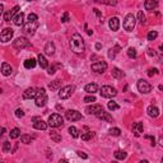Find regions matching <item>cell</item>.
Masks as SVG:
<instances>
[{
  "label": "cell",
  "instance_id": "obj_1",
  "mask_svg": "<svg viewBox=\"0 0 163 163\" xmlns=\"http://www.w3.org/2000/svg\"><path fill=\"white\" fill-rule=\"evenodd\" d=\"M70 49H72L73 52L75 54H83L85 50V45L84 41H83L82 36L79 33H74L72 36V40H70Z\"/></svg>",
  "mask_w": 163,
  "mask_h": 163
},
{
  "label": "cell",
  "instance_id": "obj_2",
  "mask_svg": "<svg viewBox=\"0 0 163 163\" xmlns=\"http://www.w3.org/2000/svg\"><path fill=\"white\" fill-rule=\"evenodd\" d=\"M34 102H36L37 107H43L47 102V94L46 91L43 88H40V89L36 91V96H34Z\"/></svg>",
  "mask_w": 163,
  "mask_h": 163
},
{
  "label": "cell",
  "instance_id": "obj_3",
  "mask_svg": "<svg viewBox=\"0 0 163 163\" xmlns=\"http://www.w3.org/2000/svg\"><path fill=\"white\" fill-rule=\"evenodd\" d=\"M63 124H64V118L59 114H52L49 117V121H47V125L51 127H60L63 126Z\"/></svg>",
  "mask_w": 163,
  "mask_h": 163
},
{
  "label": "cell",
  "instance_id": "obj_4",
  "mask_svg": "<svg viewBox=\"0 0 163 163\" xmlns=\"http://www.w3.org/2000/svg\"><path fill=\"white\" fill-rule=\"evenodd\" d=\"M99 93L103 98H112V97H115L117 94V91L114 87H111V85H103L101 88Z\"/></svg>",
  "mask_w": 163,
  "mask_h": 163
},
{
  "label": "cell",
  "instance_id": "obj_5",
  "mask_svg": "<svg viewBox=\"0 0 163 163\" xmlns=\"http://www.w3.org/2000/svg\"><path fill=\"white\" fill-rule=\"evenodd\" d=\"M135 23H136V20H135V17L133 16V14H127V16L125 17V20H124V29L127 32H131L133 29L135 28Z\"/></svg>",
  "mask_w": 163,
  "mask_h": 163
},
{
  "label": "cell",
  "instance_id": "obj_6",
  "mask_svg": "<svg viewBox=\"0 0 163 163\" xmlns=\"http://www.w3.org/2000/svg\"><path fill=\"white\" fill-rule=\"evenodd\" d=\"M74 91H75V87H74V85H66V87H64L60 89V92H59V97H60L61 99H68L69 97H72Z\"/></svg>",
  "mask_w": 163,
  "mask_h": 163
},
{
  "label": "cell",
  "instance_id": "obj_7",
  "mask_svg": "<svg viewBox=\"0 0 163 163\" xmlns=\"http://www.w3.org/2000/svg\"><path fill=\"white\" fill-rule=\"evenodd\" d=\"M28 45H29V41L26 37H18L13 41V47L16 50H19V51L26 49V47H28Z\"/></svg>",
  "mask_w": 163,
  "mask_h": 163
},
{
  "label": "cell",
  "instance_id": "obj_8",
  "mask_svg": "<svg viewBox=\"0 0 163 163\" xmlns=\"http://www.w3.org/2000/svg\"><path fill=\"white\" fill-rule=\"evenodd\" d=\"M14 34V31L11 28H4L1 31V33H0V41L1 42H9V41L11 40V37H13Z\"/></svg>",
  "mask_w": 163,
  "mask_h": 163
},
{
  "label": "cell",
  "instance_id": "obj_9",
  "mask_svg": "<svg viewBox=\"0 0 163 163\" xmlns=\"http://www.w3.org/2000/svg\"><path fill=\"white\" fill-rule=\"evenodd\" d=\"M65 117L69 121H78V120H82V114L75 111V110H68L65 112Z\"/></svg>",
  "mask_w": 163,
  "mask_h": 163
},
{
  "label": "cell",
  "instance_id": "obj_10",
  "mask_svg": "<svg viewBox=\"0 0 163 163\" xmlns=\"http://www.w3.org/2000/svg\"><path fill=\"white\" fill-rule=\"evenodd\" d=\"M106 69H107V64H106L105 61H97V63L92 64V70H93L94 73L102 74L106 72Z\"/></svg>",
  "mask_w": 163,
  "mask_h": 163
},
{
  "label": "cell",
  "instance_id": "obj_11",
  "mask_svg": "<svg viewBox=\"0 0 163 163\" xmlns=\"http://www.w3.org/2000/svg\"><path fill=\"white\" fill-rule=\"evenodd\" d=\"M136 87H138L139 92H141V93H149V92L152 91V85H150L148 82L143 80V79H140V80L138 82Z\"/></svg>",
  "mask_w": 163,
  "mask_h": 163
},
{
  "label": "cell",
  "instance_id": "obj_12",
  "mask_svg": "<svg viewBox=\"0 0 163 163\" xmlns=\"http://www.w3.org/2000/svg\"><path fill=\"white\" fill-rule=\"evenodd\" d=\"M32 122H33V127L34 129H37V130H46L47 129V124L41 117L34 116L33 118H32Z\"/></svg>",
  "mask_w": 163,
  "mask_h": 163
},
{
  "label": "cell",
  "instance_id": "obj_13",
  "mask_svg": "<svg viewBox=\"0 0 163 163\" xmlns=\"http://www.w3.org/2000/svg\"><path fill=\"white\" fill-rule=\"evenodd\" d=\"M38 28V22L37 20H34V22H28L27 24L24 26V32L28 34H34V32H36V29Z\"/></svg>",
  "mask_w": 163,
  "mask_h": 163
},
{
  "label": "cell",
  "instance_id": "obj_14",
  "mask_svg": "<svg viewBox=\"0 0 163 163\" xmlns=\"http://www.w3.org/2000/svg\"><path fill=\"white\" fill-rule=\"evenodd\" d=\"M18 10H19V7H18V5H16V7L13 8V9L8 10L7 13L4 14V19H5V22H10V19H13V18H14V16H16L17 13H18Z\"/></svg>",
  "mask_w": 163,
  "mask_h": 163
},
{
  "label": "cell",
  "instance_id": "obj_15",
  "mask_svg": "<svg viewBox=\"0 0 163 163\" xmlns=\"http://www.w3.org/2000/svg\"><path fill=\"white\" fill-rule=\"evenodd\" d=\"M96 116L98 117L99 120H105V121H107V122H112V121H114V118H112L111 115H110L108 112H105L103 110H101L99 112H97Z\"/></svg>",
  "mask_w": 163,
  "mask_h": 163
},
{
  "label": "cell",
  "instance_id": "obj_16",
  "mask_svg": "<svg viewBox=\"0 0 163 163\" xmlns=\"http://www.w3.org/2000/svg\"><path fill=\"white\" fill-rule=\"evenodd\" d=\"M157 7H158V1L157 0H145V3H144V8L149 11L156 10Z\"/></svg>",
  "mask_w": 163,
  "mask_h": 163
},
{
  "label": "cell",
  "instance_id": "obj_17",
  "mask_svg": "<svg viewBox=\"0 0 163 163\" xmlns=\"http://www.w3.org/2000/svg\"><path fill=\"white\" fill-rule=\"evenodd\" d=\"M13 22H14V24L17 26V27H20V26H23L24 24V13H17L16 14V17L13 18Z\"/></svg>",
  "mask_w": 163,
  "mask_h": 163
},
{
  "label": "cell",
  "instance_id": "obj_18",
  "mask_svg": "<svg viewBox=\"0 0 163 163\" xmlns=\"http://www.w3.org/2000/svg\"><path fill=\"white\" fill-rule=\"evenodd\" d=\"M108 26L112 31H117V29L120 28V19H118L117 17H112V18H110V20H108Z\"/></svg>",
  "mask_w": 163,
  "mask_h": 163
},
{
  "label": "cell",
  "instance_id": "obj_19",
  "mask_svg": "<svg viewBox=\"0 0 163 163\" xmlns=\"http://www.w3.org/2000/svg\"><path fill=\"white\" fill-rule=\"evenodd\" d=\"M101 110H103V107L101 105H92V106H88L87 108H85V112L89 115H96L97 112H99Z\"/></svg>",
  "mask_w": 163,
  "mask_h": 163
},
{
  "label": "cell",
  "instance_id": "obj_20",
  "mask_svg": "<svg viewBox=\"0 0 163 163\" xmlns=\"http://www.w3.org/2000/svg\"><path fill=\"white\" fill-rule=\"evenodd\" d=\"M36 96V89L34 88H28L23 92V99H31V98H34Z\"/></svg>",
  "mask_w": 163,
  "mask_h": 163
},
{
  "label": "cell",
  "instance_id": "obj_21",
  "mask_svg": "<svg viewBox=\"0 0 163 163\" xmlns=\"http://www.w3.org/2000/svg\"><path fill=\"white\" fill-rule=\"evenodd\" d=\"M1 73L4 76H9V75H11V73H13V68L10 66V64L4 63L1 65Z\"/></svg>",
  "mask_w": 163,
  "mask_h": 163
},
{
  "label": "cell",
  "instance_id": "obj_22",
  "mask_svg": "<svg viewBox=\"0 0 163 163\" xmlns=\"http://www.w3.org/2000/svg\"><path fill=\"white\" fill-rule=\"evenodd\" d=\"M143 129H144V126H143V122H135L134 125H133V133H134V135L135 136H139L143 133Z\"/></svg>",
  "mask_w": 163,
  "mask_h": 163
},
{
  "label": "cell",
  "instance_id": "obj_23",
  "mask_svg": "<svg viewBox=\"0 0 163 163\" xmlns=\"http://www.w3.org/2000/svg\"><path fill=\"white\" fill-rule=\"evenodd\" d=\"M84 91L87 92V93H89V94H93V93H96V92L98 91V87H97V84H94V83H91V84L85 85Z\"/></svg>",
  "mask_w": 163,
  "mask_h": 163
},
{
  "label": "cell",
  "instance_id": "obj_24",
  "mask_svg": "<svg viewBox=\"0 0 163 163\" xmlns=\"http://www.w3.org/2000/svg\"><path fill=\"white\" fill-rule=\"evenodd\" d=\"M148 115L150 117H158L159 116V110L156 106H149L148 107Z\"/></svg>",
  "mask_w": 163,
  "mask_h": 163
},
{
  "label": "cell",
  "instance_id": "obj_25",
  "mask_svg": "<svg viewBox=\"0 0 163 163\" xmlns=\"http://www.w3.org/2000/svg\"><path fill=\"white\" fill-rule=\"evenodd\" d=\"M45 52L47 55H54L55 54V45H54V42H47L46 43Z\"/></svg>",
  "mask_w": 163,
  "mask_h": 163
},
{
  "label": "cell",
  "instance_id": "obj_26",
  "mask_svg": "<svg viewBox=\"0 0 163 163\" xmlns=\"http://www.w3.org/2000/svg\"><path fill=\"white\" fill-rule=\"evenodd\" d=\"M37 60H38V64H40V66L42 68V69H46V68L49 66V63H47L46 57H45V56H43L42 54H40V55H38Z\"/></svg>",
  "mask_w": 163,
  "mask_h": 163
},
{
  "label": "cell",
  "instance_id": "obj_27",
  "mask_svg": "<svg viewBox=\"0 0 163 163\" xmlns=\"http://www.w3.org/2000/svg\"><path fill=\"white\" fill-rule=\"evenodd\" d=\"M112 76L116 79H122L124 76H125V74L121 72L118 68H114V69H112Z\"/></svg>",
  "mask_w": 163,
  "mask_h": 163
},
{
  "label": "cell",
  "instance_id": "obj_28",
  "mask_svg": "<svg viewBox=\"0 0 163 163\" xmlns=\"http://www.w3.org/2000/svg\"><path fill=\"white\" fill-rule=\"evenodd\" d=\"M50 136H51V139L55 141V143H59V141H61V135L59 134L57 131H55V130H51V133H50Z\"/></svg>",
  "mask_w": 163,
  "mask_h": 163
},
{
  "label": "cell",
  "instance_id": "obj_29",
  "mask_svg": "<svg viewBox=\"0 0 163 163\" xmlns=\"http://www.w3.org/2000/svg\"><path fill=\"white\" fill-rule=\"evenodd\" d=\"M36 66V60L34 59H28L24 61V68L26 69H32V68Z\"/></svg>",
  "mask_w": 163,
  "mask_h": 163
},
{
  "label": "cell",
  "instance_id": "obj_30",
  "mask_svg": "<svg viewBox=\"0 0 163 163\" xmlns=\"http://www.w3.org/2000/svg\"><path fill=\"white\" fill-rule=\"evenodd\" d=\"M126 152H124V150H116L115 152V158L118 159V161H122V159L126 158Z\"/></svg>",
  "mask_w": 163,
  "mask_h": 163
},
{
  "label": "cell",
  "instance_id": "obj_31",
  "mask_svg": "<svg viewBox=\"0 0 163 163\" xmlns=\"http://www.w3.org/2000/svg\"><path fill=\"white\" fill-rule=\"evenodd\" d=\"M82 136V140H89V139H92L94 136V133L93 131H87V133H83V134L80 135Z\"/></svg>",
  "mask_w": 163,
  "mask_h": 163
},
{
  "label": "cell",
  "instance_id": "obj_32",
  "mask_svg": "<svg viewBox=\"0 0 163 163\" xmlns=\"http://www.w3.org/2000/svg\"><path fill=\"white\" fill-rule=\"evenodd\" d=\"M96 3H99V4H107V5H116L117 0H94Z\"/></svg>",
  "mask_w": 163,
  "mask_h": 163
},
{
  "label": "cell",
  "instance_id": "obj_33",
  "mask_svg": "<svg viewBox=\"0 0 163 163\" xmlns=\"http://www.w3.org/2000/svg\"><path fill=\"white\" fill-rule=\"evenodd\" d=\"M49 87H50V89H51V91H57L59 87H60V80H54V82H51Z\"/></svg>",
  "mask_w": 163,
  "mask_h": 163
},
{
  "label": "cell",
  "instance_id": "obj_34",
  "mask_svg": "<svg viewBox=\"0 0 163 163\" xmlns=\"http://www.w3.org/2000/svg\"><path fill=\"white\" fill-rule=\"evenodd\" d=\"M108 133H110V135H112V136H120L121 130L118 129V127H111Z\"/></svg>",
  "mask_w": 163,
  "mask_h": 163
},
{
  "label": "cell",
  "instance_id": "obj_35",
  "mask_svg": "<svg viewBox=\"0 0 163 163\" xmlns=\"http://www.w3.org/2000/svg\"><path fill=\"white\" fill-rule=\"evenodd\" d=\"M20 136V130L19 129H13L10 131V139H17V138H19Z\"/></svg>",
  "mask_w": 163,
  "mask_h": 163
},
{
  "label": "cell",
  "instance_id": "obj_36",
  "mask_svg": "<svg viewBox=\"0 0 163 163\" xmlns=\"http://www.w3.org/2000/svg\"><path fill=\"white\" fill-rule=\"evenodd\" d=\"M69 133H70V135H72L73 138H79V131H78V129H76V127L70 126L69 127Z\"/></svg>",
  "mask_w": 163,
  "mask_h": 163
},
{
  "label": "cell",
  "instance_id": "obj_37",
  "mask_svg": "<svg viewBox=\"0 0 163 163\" xmlns=\"http://www.w3.org/2000/svg\"><path fill=\"white\" fill-rule=\"evenodd\" d=\"M10 149H11V143L10 141H4V144H3V152L9 153Z\"/></svg>",
  "mask_w": 163,
  "mask_h": 163
},
{
  "label": "cell",
  "instance_id": "obj_38",
  "mask_svg": "<svg viewBox=\"0 0 163 163\" xmlns=\"http://www.w3.org/2000/svg\"><path fill=\"white\" fill-rule=\"evenodd\" d=\"M127 56H129L130 59H135L136 57V50L134 47H129L127 49Z\"/></svg>",
  "mask_w": 163,
  "mask_h": 163
},
{
  "label": "cell",
  "instance_id": "obj_39",
  "mask_svg": "<svg viewBox=\"0 0 163 163\" xmlns=\"http://www.w3.org/2000/svg\"><path fill=\"white\" fill-rule=\"evenodd\" d=\"M107 107H108V110H111V111H115V110L120 108V106H118L116 102H114V101H110L108 105H107Z\"/></svg>",
  "mask_w": 163,
  "mask_h": 163
},
{
  "label": "cell",
  "instance_id": "obj_40",
  "mask_svg": "<svg viewBox=\"0 0 163 163\" xmlns=\"http://www.w3.org/2000/svg\"><path fill=\"white\" fill-rule=\"evenodd\" d=\"M157 36H158V33H157L156 31H150L149 33H148L147 38H148V41H154L157 38Z\"/></svg>",
  "mask_w": 163,
  "mask_h": 163
},
{
  "label": "cell",
  "instance_id": "obj_41",
  "mask_svg": "<svg viewBox=\"0 0 163 163\" xmlns=\"http://www.w3.org/2000/svg\"><path fill=\"white\" fill-rule=\"evenodd\" d=\"M138 22L141 23V24H144V23H145V16L143 14V11H141V10L138 11Z\"/></svg>",
  "mask_w": 163,
  "mask_h": 163
},
{
  "label": "cell",
  "instance_id": "obj_42",
  "mask_svg": "<svg viewBox=\"0 0 163 163\" xmlns=\"http://www.w3.org/2000/svg\"><path fill=\"white\" fill-rule=\"evenodd\" d=\"M20 140H22V143H24V144H29L32 141V138L29 135H22L20 136Z\"/></svg>",
  "mask_w": 163,
  "mask_h": 163
},
{
  "label": "cell",
  "instance_id": "obj_43",
  "mask_svg": "<svg viewBox=\"0 0 163 163\" xmlns=\"http://www.w3.org/2000/svg\"><path fill=\"white\" fill-rule=\"evenodd\" d=\"M84 102H85V103H92V102H96V97H94L93 94H91V96L84 97Z\"/></svg>",
  "mask_w": 163,
  "mask_h": 163
},
{
  "label": "cell",
  "instance_id": "obj_44",
  "mask_svg": "<svg viewBox=\"0 0 163 163\" xmlns=\"http://www.w3.org/2000/svg\"><path fill=\"white\" fill-rule=\"evenodd\" d=\"M37 19H38V17L34 13H29L28 14V22H34V20H37Z\"/></svg>",
  "mask_w": 163,
  "mask_h": 163
},
{
  "label": "cell",
  "instance_id": "obj_45",
  "mask_svg": "<svg viewBox=\"0 0 163 163\" xmlns=\"http://www.w3.org/2000/svg\"><path fill=\"white\" fill-rule=\"evenodd\" d=\"M157 74H158V69H149V70H148V75H149V76L157 75Z\"/></svg>",
  "mask_w": 163,
  "mask_h": 163
},
{
  "label": "cell",
  "instance_id": "obj_46",
  "mask_svg": "<svg viewBox=\"0 0 163 163\" xmlns=\"http://www.w3.org/2000/svg\"><path fill=\"white\" fill-rule=\"evenodd\" d=\"M16 116L17 117H23V116H24V112H23V110H20V108L16 110Z\"/></svg>",
  "mask_w": 163,
  "mask_h": 163
},
{
  "label": "cell",
  "instance_id": "obj_47",
  "mask_svg": "<svg viewBox=\"0 0 163 163\" xmlns=\"http://www.w3.org/2000/svg\"><path fill=\"white\" fill-rule=\"evenodd\" d=\"M69 20V13H64L63 17H61V22L63 23H66Z\"/></svg>",
  "mask_w": 163,
  "mask_h": 163
},
{
  "label": "cell",
  "instance_id": "obj_48",
  "mask_svg": "<svg viewBox=\"0 0 163 163\" xmlns=\"http://www.w3.org/2000/svg\"><path fill=\"white\" fill-rule=\"evenodd\" d=\"M76 153H78V156L80 157V158H83V159H87V158H88V156H87V154H85V153H83V152H80V150H78V152H76Z\"/></svg>",
  "mask_w": 163,
  "mask_h": 163
},
{
  "label": "cell",
  "instance_id": "obj_49",
  "mask_svg": "<svg viewBox=\"0 0 163 163\" xmlns=\"http://www.w3.org/2000/svg\"><path fill=\"white\" fill-rule=\"evenodd\" d=\"M50 74V75H52V74H55V68H49V72H47Z\"/></svg>",
  "mask_w": 163,
  "mask_h": 163
},
{
  "label": "cell",
  "instance_id": "obj_50",
  "mask_svg": "<svg viewBox=\"0 0 163 163\" xmlns=\"http://www.w3.org/2000/svg\"><path fill=\"white\" fill-rule=\"evenodd\" d=\"M3 10H4V5L0 4V17H1V14H3Z\"/></svg>",
  "mask_w": 163,
  "mask_h": 163
},
{
  "label": "cell",
  "instance_id": "obj_51",
  "mask_svg": "<svg viewBox=\"0 0 163 163\" xmlns=\"http://www.w3.org/2000/svg\"><path fill=\"white\" fill-rule=\"evenodd\" d=\"M101 47H102V45H101V43H96V49H97V50H101Z\"/></svg>",
  "mask_w": 163,
  "mask_h": 163
},
{
  "label": "cell",
  "instance_id": "obj_52",
  "mask_svg": "<svg viewBox=\"0 0 163 163\" xmlns=\"http://www.w3.org/2000/svg\"><path fill=\"white\" fill-rule=\"evenodd\" d=\"M148 54H149L150 56H154V55H156V54H154V51H153V50H149V52H148Z\"/></svg>",
  "mask_w": 163,
  "mask_h": 163
},
{
  "label": "cell",
  "instance_id": "obj_53",
  "mask_svg": "<svg viewBox=\"0 0 163 163\" xmlns=\"http://www.w3.org/2000/svg\"><path fill=\"white\" fill-rule=\"evenodd\" d=\"M4 133H5V129H4V127H1V129H0V135L4 134Z\"/></svg>",
  "mask_w": 163,
  "mask_h": 163
},
{
  "label": "cell",
  "instance_id": "obj_54",
  "mask_svg": "<svg viewBox=\"0 0 163 163\" xmlns=\"http://www.w3.org/2000/svg\"><path fill=\"white\" fill-rule=\"evenodd\" d=\"M56 108H57V110H63V106H60V105H57V106H56Z\"/></svg>",
  "mask_w": 163,
  "mask_h": 163
},
{
  "label": "cell",
  "instance_id": "obj_55",
  "mask_svg": "<svg viewBox=\"0 0 163 163\" xmlns=\"http://www.w3.org/2000/svg\"><path fill=\"white\" fill-rule=\"evenodd\" d=\"M28 1H34V0H28Z\"/></svg>",
  "mask_w": 163,
  "mask_h": 163
}]
</instances>
